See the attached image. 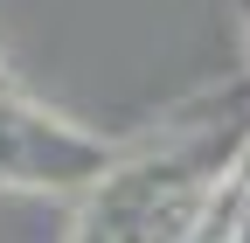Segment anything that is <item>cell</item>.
<instances>
[{
	"mask_svg": "<svg viewBox=\"0 0 250 243\" xmlns=\"http://www.w3.org/2000/svg\"><path fill=\"white\" fill-rule=\"evenodd\" d=\"M229 181L215 153H153V160H118L98 188L83 195V216L70 243H188L202 223L208 195Z\"/></svg>",
	"mask_w": 250,
	"mask_h": 243,
	"instance_id": "cell-1",
	"label": "cell"
},
{
	"mask_svg": "<svg viewBox=\"0 0 250 243\" xmlns=\"http://www.w3.org/2000/svg\"><path fill=\"white\" fill-rule=\"evenodd\" d=\"M118 167V146L98 132L62 125L56 111L0 90V188H35V195H70V188H98Z\"/></svg>",
	"mask_w": 250,
	"mask_h": 243,
	"instance_id": "cell-2",
	"label": "cell"
},
{
	"mask_svg": "<svg viewBox=\"0 0 250 243\" xmlns=\"http://www.w3.org/2000/svg\"><path fill=\"white\" fill-rule=\"evenodd\" d=\"M243 188H236V181H223V188H215L208 195V208H202V223L195 229H188V243H236V223H243Z\"/></svg>",
	"mask_w": 250,
	"mask_h": 243,
	"instance_id": "cell-3",
	"label": "cell"
},
{
	"mask_svg": "<svg viewBox=\"0 0 250 243\" xmlns=\"http://www.w3.org/2000/svg\"><path fill=\"white\" fill-rule=\"evenodd\" d=\"M229 181H236V188H243V202H250V139L236 146V167H229Z\"/></svg>",
	"mask_w": 250,
	"mask_h": 243,
	"instance_id": "cell-4",
	"label": "cell"
},
{
	"mask_svg": "<svg viewBox=\"0 0 250 243\" xmlns=\"http://www.w3.org/2000/svg\"><path fill=\"white\" fill-rule=\"evenodd\" d=\"M236 243H250V208H243V223H236Z\"/></svg>",
	"mask_w": 250,
	"mask_h": 243,
	"instance_id": "cell-5",
	"label": "cell"
},
{
	"mask_svg": "<svg viewBox=\"0 0 250 243\" xmlns=\"http://www.w3.org/2000/svg\"><path fill=\"white\" fill-rule=\"evenodd\" d=\"M243 42H250V0H243Z\"/></svg>",
	"mask_w": 250,
	"mask_h": 243,
	"instance_id": "cell-6",
	"label": "cell"
},
{
	"mask_svg": "<svg viewBox=\"0 0 250 243\" xmlns=\"http://www.w3.org/2000/svg\"><path fill=\"white\" fill-rule=\"evenodd\" d=\"M0 90H7V70H0Z\"/></svg>",
	"mask_w": 250,
	"mask_h": 243,
	"instance_id": "cell-7",
	"label": "cell"
}]
</instances>
